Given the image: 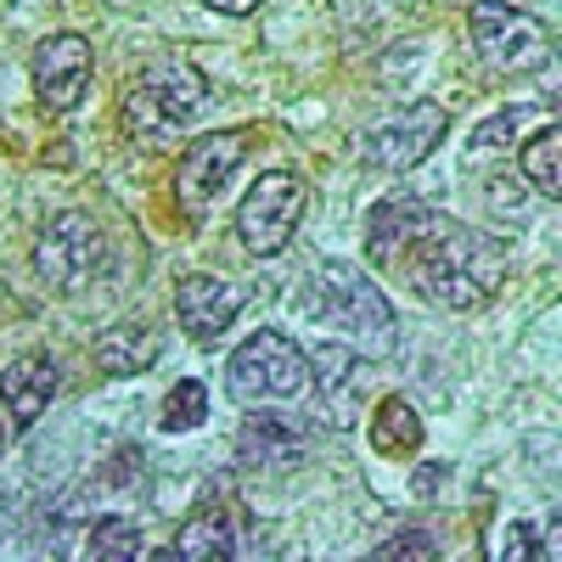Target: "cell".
Returning <instances> with one entry per match:
<instances>
[{
	"label": "cell",
	"instance_id": "cell-1",
	"mask_svg": "<svg viewBox=\"0 0 562 562\" xmlns=\"http://www.w3.org/2000/svg\"><path fill=\"white\" fill-rule=\"evenodd\" d=\"M389 265H400V276L428 304H439V310H479L501 288L506 248L495 237H484V231L428 209L411 225V237L400 243V254Z\"/></svg>",
	"mask_w": 562,
	"mask_h": 562
},
{
	"label": "cell",
	"instance_id": "cell-2",
	"mask_svg": "<svg viewBox=\"0 0 562 562\" xmlns=\"http://www.w3.org/2000/svg\"><path fill=\"white\" fill-rule=\"evenodd\" d=\"M209 102V90H203V74L198 68H186V63H158L147 68L135 85H130V97H124V124L135 140H169L180 135L186 124H192Z\"/></svg>",
	"mask_w": 562,
	"mask_h": 562
},
{
	"label": "cell",
	"instance_id": "cell-3",
	"mask_svg": "<svg viewBox=\"0 0 562 562\" xmlns=\"http://www.w3.org/2000/svg\"><path fill=\"white\" fill-rule=\"evenodd\" d=\"M310 383V355L288 333H254L243 349H231L225 360V389L243 405H270V400H293Z\"/></svg>",
	"mask_w": 562,
	"mask_h": 562
},
{
	"label": "cell",
	"instance_id": "cell-4",
	"mask_svg": "<svg viewBox=\"0 0 562 562\" xmlns=\"http://www.w3.org/2000/svg\"><path fill=\"white\" fill-rule=\"evenodd\" d=\"M34 270L45 288H57V293H85V288H97L102 270H108V237H102V225L90 220V214H57L52 225L40 231V243H34Z\"/></svg>",
	"mask_w": 562,
	"mask_h": 562
},
{
	"label": "cell",
	"instance_id": "cell-5",
	"mask_svg": "<svg viewBox=\"0 0 562 562\" xmlns=\"http://www.w3.org/2000/svg\"><path fill=\"white\" fill-rule=\"evenodd\" d=\"M473 45L484 68L506 74V79H524V74H540L551 63V29L506 0H479L473 7Z\"/></svg>",
	"mask_w": 562,
	"mask_h": 562
},
{
	"label": "cell",
	"instance_id": "cell-6",
	"mask_svg": "<svg viewBox=\"0 0 562 562\" xmlns=\"http://www.w3.org/2000/svg\"><path fill=\"white\" fill-rule=\"evenodd\" d=\"M310 209V186L293 169H270L248 186V198L237 209V237L254 259H270L293 243V231Z\"/></svg>",
	"mask_w": 562,
	"mask_h": 562
},
{
	"label": "cell",
	"instance_id": "cell-7",
	"mask_svg": "<svg viewBox=\"0 0 562 562\" xmlns=\"http://www.w3.org/2000/svg\"><path fill=\"white\" fill-rule=\"evenodd\" d=\"M310 299H315L321 321H338V326H349V333H360V338H389V333H394V310H389V299L378 293V281L360 276V270L344 265V259H326V265L315 270Z\"/></svg>",
	"mask_w": 562,
	"mask_h": 562
},
{
	"label": "cell",
	"instance_id": "cell-8",
	"mask_svg": "<svg viewBox=\"0 0 562 562\" xmlns=\"http://www.w3.org/2000/svg\"><path fill=\"white\" fill-rule=\"evenodd\" d=\"M445 130H450V113H445L439 102H411L405 113L383 119L378 130L360 140V158L378 164V169H389V175H405V169H416L422 158L439 147Z\"/></svg>",
	"mask_w": 562,
	"mask_h": 562
},
{
	"label": "cell",
	"instance_id": "cell-9",
	"mask_svg": "<svg viewBox=\"0 0 562 562\" xmlns=\"http://www.w3.org/2000/svg\"><path fill=\"white\" fill-rule=\"evenodd\" d=\"M248 147H254V130H220V135L192 140L186 158H180V180H175L180 209L186 214H203L225 192V180L248 164Z\"/></svg>",
	"mask_w": 562,
	"mask_h": 562
},
{
	"label": "cell",
	"instance_id": "cell-10",
	"mask_svg": "<svg viewBox=\"0 0 562 562\" xmlns=\"http://www.w3.org/2000/svg\"><path fill=\"white\" fill-rule=\"evenodd\" d=\"M90 74H97V57H90L85 34H52L34 52V90L52 113H74L85 102Z\"/></svg>",
	"mask_w": 562,
	"mask_h": 562
},
{
	"label": "cell",
	"instance_id": "cell-11",
	"mask_svg": "<svg viewBox=\"0 0 562 562\" xmlns=\"http://www.w3.org/2000/svg\"><path fill=\"white\" fill-rule=\"evenodd\" d=\"M310 378H315V411L326 428L349 434L360 422V394H366V366L344 344H315L310 355Z\"/></svg>",
	"mask_w": 562,
	"mask_h": 562
},
{
	"label": "cell",
	"instance_id": "cell-12",
	"mask_svg": "<svg viewBox=\"0 0 562 562\" xmlns=\"http://www.w3.org/2000/svg\"><path fill=\"white\" fill-rule=\"evenodd\" d=\"M310 450V422L281 411V405H259L243 434H237V456L243 467H254V473H276V467H299Z\"/></svg>",
	"mask_w": 562,
	"mask_h": 562
},
{
	"label": "cell",
	"instance_id": "cell-13",
	"mask_svg": "<svg viewBox=\"0 0 562 562\" xmlns=\"http://www.w3.org/2000/svg\"><path fill=\"white\" fill-rule=\"evenodd\" d=\"M175 310H180V326L198 344H220L225 326L237 321V310H243V293L231 288V281H220V276H186L175 288Z\"/></svg>",
	"mask_w": 562,
	"mask_h": 562
},
{
	"label": "cell",
	"instance_id": "cell-14",
	"mask_svg": "<svg viewBox=\"0 0 562 562\" xmlns=\"http://www.w3.org/2000/svg\"><path fill=\"white\" fill-rule=\"evenodd\" d=\"M237 551H243V518L225 501H209V506H198L192 518L180 524V535H175V546L164 557H180V562H225V557H237Z\"/></svg>",
	"mask_w": 562,
	"mask_h": 562
},
{
	"label": "cell",
	"instance_id": "cell-15",
	"mask_svg": "<svg viewBox=\"0 0 562 562\" xmlns=\"http://www.w3.org/2000/svg\"><path fill=\"white\" fill-rule=\"evenodd\" d=\"M52 394H57V360L52 355H23L0 371V405L12 411L18 428H34L40 411L52 405Z\"/></svg>",
	"mask_w": 562,
	"mask_h": 562
},
{
	"label": "cell",
	"instance_id": "cell-16",
	"mask_svg": "<svg viewBox=\"0 0 562 562\" xmlns=\"http://www.w3.org/2000/svg\"><path fill=\"white\" fill-rule=\"evenodd\" d=\"M90 355H97L108 378H130V371H147L158 360V333H147V326H113V333L97 338Z\"/></svg>",
	"mask_w": 562,
	"mask_h": 562
},
{
	"label": "cell",
	"instance_id": "cell-17",
	"mask_svg": "<svg viewBox=\"0 0 562 562\" xmlns=\"http://www.w3.org/2000/svg\"><path fill=\"white\" fill-rule=\"evenodd\" d=\"M371 445H378L383 456H411L422 445V416L405 394H389L378 405V416H371Z\"/></svg>",
	"mask_w": 562,
	"mask_h": 562
},
{
	"label": "cell",
	"instance_id": "cell-18",
	"mask_svg": "<svg viewBox=\"0 0 562 562\" xmlns=\"http://www.w3.org/2000/svg\"><path fill=\"white\" fill-rule=\"evenodd\" d=\"M524 175L540 186L551 203L562 198V130H557V124H546L529 147H524Z\"/></svg>",
	"mask_w": 562,
	"mask_h": 562
},
{
	"label": "cell",
	"instance_id": "cell-19",
	"mask_svg": "<svg viewBox=\"0 0 562 562\" xmlns=\"http://www.w3.org/2000/svg\"><path fill=\"white\" fill-rule=\"evenodd\" d=\"M203 416H209V389H203L198 378H186V383L169 389L158 428H164V434H192V428H203Z\"/></svg>",
	"mask_w": 562,
	"mask_h": 562
},
{
	"label": "cell",
	"instance_id": "cell-20",
	"mask_svg": "<svg viewBox=\"0 0 562 562\" xmlns=\"http://www.w3.org/2000/svg\"><path fill=\"white\" fill-rule=\"evenodd\" d=\"M85 557L90 562H130V557H140L135 518H102L97 529H90V540H85Z\"/></svg>",
	"mask_w": 562,
	"mask_h": 562
},
{
	"label": "cell",
	"instance_id": "cell-21",
	"mask_svg": "<svg viewBox=\"0 0 562 562\" xmlns=\"http://www.w3.org/2000/svg\"><path fill=\"white\" fill-rule=\"evenodd\" d=\"M529 119H535L529 108H506V113L484 119V124H479V135H473V147H479V153H490V147H506V140H512V130H518V124H529Z\"/></svg>",
	"mask_w": 562,
	"mask_h": 562
},
{
	"label": "cell",
	"instance_id": "cell-22",
	"mask_svg": "<svg viewBox=\"0 0 562 562\" xmlns=\"http://www.w3.org/2000/svg\"><path fill=\"white\" fill-rule=\"evenodd\" d=\"M371 557H378V562H394V557H439V546H434L428 529H400L394 540H383Z\"/></svg>",
	"mask_w": 562,
	"mask_h": 562
},
{
	"label": "cell",
	"instance_id": "cell-23",
	"mask_svg": "<svg viewBox=\"0 0 562 562\" xmlns=\"http://www.w3.org/2000/svg\"><path fill=\"white\" fill-rule=\"evenodd\" d=\"M495 557H506V562L540 557V546H535V524H512V529H506V540L495 546Z\"/></svg>",
	"mask_w": 562,
	"mask_h": 562
},
{
	"label": "cell",
	"instance_id": "cell-24",
	"mask_svg": "<svg viewBox=\"0 0 562 562\" xmlns=\"http://www.w3.org/2000/svg\"><path fill=\"white\" fill-rule=\"evenodd\" d=\"M203 7H214V12H225V18H248V12L265 7V0H203Z\"/></svg>",
	"mask_w": 562,
	"mask_h": 562
},
{
	"label": "cell",
	"instance_id": "cell-25",
	"mask_svg": "<svg viewBox=\"0 0 562 562\" xmlns=\"http://www.w3.org/2000/svg\"><path fill=\"white\" fill-rule=\"evenodd\" d=\"M439 484V467H422V473H416V495H428Z\"/></svg>",
	"mask_w": 562,
	"mask_h": 562
},
{
	"label": "cell",
	"instance_id": "cell-26",
	"mask_svg": "<svg viewBox=\"0 0 562 562\" xmlns=\"http://www.w3.org/2000/svg\"><path fill=\"white\" fill-rule=\"evenodd\" d=\"M0 450H7V428H0Z\"/></svg>",
	"mask_w": 562,
	"mask_h": 562
}]
</instances>
